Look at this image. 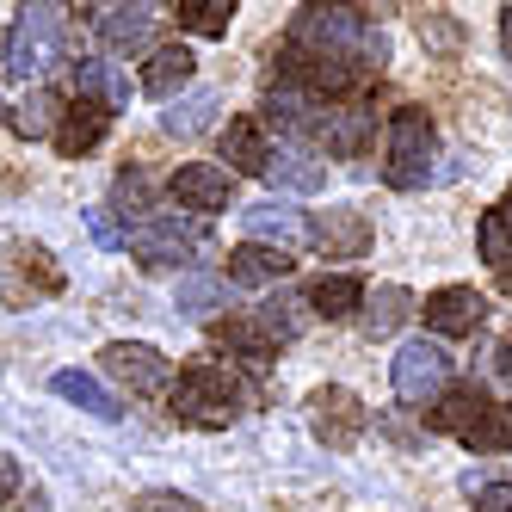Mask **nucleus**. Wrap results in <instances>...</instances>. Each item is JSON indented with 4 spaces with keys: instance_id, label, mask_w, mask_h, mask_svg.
Returning <instances> with one entry per match:
<instances>
[{
    "instance_id": "24",
    "label": "nucleus",
    "mask_w": 512,
    "mask_h": 512,
    "mask_svg": "<svg viewBox=\"0 0 512 512\" xmlns=\"http://www.w3.org/2000/svg\"><path fill=\"white\" fill-rule=\"evenodd\" d=\"M488 401H494V395H488L482 383H451L445 395H438V401H432V426L457 438V432H463V426H469L475 414H482V408H488Z\"/></svg>"
},
{
    "instance_id": "7",
    "label": "nucleus",
    "mask_w": 512,
    "mask_h": 512,
    "mask_svg": "<svg viewBox=\"0 0 512 512\" xmlns=\"http://www.w3.org/2000/svg\"><path fill=\"white\" fill-rule=\"evenodd\" d=\"M105 371H112L130 395H167L173 389V358L161 346H142V340H112L99 352Z\"/></svg>"
},
{
    "instance_id": "25",
    "label": "nucleus",
    "mask_w": 512,
    "mask_h": 512,
    "mask_svg": "<svg viewBox=\"0 0 512 512\" xmlns=\"http://www.w3.org/2000/svg\"><path fill=\"white\" fill-rule=\"evenodd\" d=\"M309 309H315V315H327V321H346V315H358V309H364V284H358L352 272L315 278V290H309Z\"/></svg>"
},
{
    "instance_id": "21",
    "label": "nucleus",
    "mask_w": 512,
    "mask_h": 512,
    "mask_svg": "<svg viewBox=\"0 0 512 512\" xmlns=\"http://www.w3.org/2000/svg\"><path fill=\"white\" fill-rule=\"evenodd\" d=\"M50 389L68 401V408H81V414H93V420H118V414H124V408H118V395L105 389L99 377H87V371H56Z\"/></svg>"
},
{
    "instance_id": "22",
    "label": "nucleus",
    "mask_w": 512,
    "mask_h": 512,
    "mask_svg": "<svg viewBox=\"0 0 512 512\" xmlns=\"http://www.w3.org/2000/svg\"><path fill=\"white\" fill-rule=\"evenodd\" d=\"M290 253H278V247H260V241H241L235 253H229V278L235 284H278V278H290Z\"/></svg>"
},
{
    "instance_id": "16",
    "label": "nucleus",
    "mask_w": 512,
    "mask_h": 512,
    "mask_svg": "<svg viewBox=\"0 0 512 512\" xmlns=\"http://www.w3.org/2000/svg\"><path fill=\"white\" fill-rule=\"evenodd\" d=\"M241 223H247V235L260 241V247H278V253L297 247V241H309V223H303L290 204H278V198H272V204H247Z\"/></svg>"
},
{
    "instance_id": "3",
    "label": "nucleus",
    "mask_w": 512,
    "mask_h": 512,
    "mask_svg": "<svg viewBox=\"0 0 512 512\" xmlns=\"http://www.w3.org/2000/svg\"><path fill=\"white\" fill-rule=\"evenodd\" d=\"M432 155H438V130L420 105H395L389 112V155H383V179L395 192H420L432 179Z\"/></svg>"
},
{
    "instance_id": "13",
    "label": "nucleus",
    "mask_w": 512,
    "mask_h": 512,
    "mask_svg": "<svg viewBox=\"0 0 512 512\" xmlns=\"http://www.w3.org/2000/svg\"><path fill=\"white\" fill-rule=\"evenodd\" d=\"M93 31L112 50H142L155 31V7H142V0H118V7H93Z\"/></svg>"
},
{
    "instance_id": "32",
    "label": "nucleus",
    "mask_w": 512,
    "mask_h": 512,
    "mask_svg": "<svg viewBox=\"0 0 512 512\" xmlns=\"http://www.w3.org/2000/svg\"><path fill=\"white\" fill-rule=\"evenodd\" d=\"M216 340H223V346H235L247 364H272V358H278V352L266 346V334H260L253 321H223V327H216Z\"/></svg>"
},
{
    "instance_id": "31",
    "label": "nucleus",
    "mask_w": 512,
    "mask_h": 512,
    "mask_svg": "<svg viewBox=\"0 0 512 512\" xmlns=\"http://www.w3.org/2000/svg\"><path fill=\"white\" fill-rule=\"evenodd\" d=\"M179 25L198 31V38H229L235 0H179Z\"/></svg>"
},
{
    "instance_id": "23",
    "label": "nucleus",
    "mask_w": 512,
    "mask_h": 512,
    "mask_svg": "<svg viewBox=\"0 0 512 512\" xmlns=\"http://www.w3.org/2000/svg\"><path fill=\"white\" fill-rule=\"evenodd\" d=\"M408 315H414V297H408V290H401V284H383L377 297H371V290H364L358 327H364V334H371V340H389V334H395V327L408 321Z\"/></svg>"
},
{
    "instance_id": "10",
    "label": "nucleus",
    "mask_w": 512,
    "mask_h": 512,
    "mask_svg": "<svg viewBox=\"0 0 512 512\" xmlns=\"http://www.w3.org/2000/svg\"><path fill=\"white\" fill-rule=\"evenodd\" d=\"M309 136L321 142L327 155H364L371 149V112H358V105H315L309 118Z\"/></svg>"
},
{
    "instance_id": "4",
    "label": "nucleus",
    "mask_w": 512,
    "mask_h": 512,
    "mask_svg": "<svg viewBox=\"0 0 512 512\" xmlns=\"http://www.w3.org/2000/svg\"><path fill=\"white\" fill-rule=\"evenodd\" d=\"M62 50V7H19L13 31H7V75L38 81Z\"/></svg>"
},
{
    "instance_id": "38",
    "label": "nucleus",
    "mask_w": 512,
    "mask_h": 512,
    "mask_svg": "<svg viewBox=\"0 0 512 512\" xmlns=\"http://www.w3.org/2000/svg\"><path fill=\"white\" fill-rule=\"evenodd\" d=\"M500 377H506V383H512V340H506V346H500Z\"/></svg>"
},
{
    "instance_id": "15",
    "label": "nucleus",
    "mask_w": 512,
    "mask_h": 512,
    "mask_svg": "<svg viewBox=\"0 0 512 512\" xmlns=\"http://www.w3.org/2000/svg\"><path fill=\"white\" fill-rule=\"evenodd\" d=\"M192 75H198V56H192L186 44H161V50L149 56V68H142V93L173 105L179 93L192 87Z\"/></svg>"
},
{
    "instance_id": "34",
    "label": "nucleus",
    "mask_w": 512,
    "mask_h": 512,
    "mask_svg": "<svg viewBox=\"0 0 512 512\" xmlns=\"http://www.w3.org/2000/svg\"><path fill=\"white\" fill-rule=\"evenodd\" d=\"M475 512H512V482H488L475 494Z\"/></svg>"
},
{
    "instance_id": "26",
    "label": "nucleus",
    "mask_w": 512,
    "mask_h": 512,
    "mask_svg": "<svg viewBox=\"0 0 512 512\" xmlns=\"http://www.w3.org/2000/svg\"><path fill=\"white\" fill-rule=\"evenodd\" d=\"M173 303H179V315L210 321L216 309H229V284L210 278V272H186V278H179V290H173Z\"/></svg>"
},
{
    "instance_id": "28",
    "label": "nucleus",
    "mask_w": 512,
    "mask_h": 512,
    "mask_svg": "<svg viewBox=\"0 0 512 512\" xmlns=\"http://www.w3.org/2000/svg\"><path fill=\"white\" fill-rule=\"evenodd\" d=\"M457 438H463L469 451H512V408H500V401H488V408L475 414V420H469V426H463Z\"/></svg>"
},
{
    "instance_id": "9",
    "label": "nucleus",
    "mask_w": 512,
    "mask_h": 512,
    "mask_svg": "<svg viewBox=\"0 0 512 512\" xmlns=\"http://www.w3.org/2000/svg\"><path fill=\"white\" fill-rule=\"evenodd\" d=\"M482 321H488V297L475 284H445V290H432V297H426V327H432V334H445V340L475 334Z\"/></svg>"
},
{
    "instance_id": "6",
    "label": "nucleus",
    "mask_w": 512,
    "mask_h": 512,
    "mask_svg": "<svg viewBox=\"0 0 512 512\" xmlns=\"http://www.w3.org/2000/svg\"><path fill=\"white\" fill-rule=\"evenodd\" d=\"M364 426H371V414H364V401L352 389L327 383V389L309 395V432L321 438L327 451H352L358 438H364Z\"/></svg>"
},
{
    "instance_id": "37",
    "label": "nucleus",
    "mask_w": 512,
    "mask_h": 512,
    "mask_svg": "<svg viewBox=\"0 0 512 512\" xmlns=\"http://www.w3.org/2000/svg\"><path fill=\"white\" fill-rule=\"evenodd\" d=\"M500 50H506V62H512V7L500 13Z\"/></svg>"
},
{
    "instance_id": "1",
    "label": "nucleus",
    "mask_w": 512,
    "mask_h": 512,
    "mask_svg": "<svg viewBox=\"0 0 512 512\" xmlns=\"http://www.w3.org/2000/svg\"><path fill=\"white\" fill-rule=\"evenodd\" d=\"M389 44L383 31L371 25L364 7H303L290 19V38H284V81H297L303 93H358L371 75H383Z\"/></svg>"
},
{
    "instance_id": "14",
    "label": "nucleus",
    "mask_w": 512,
    "mask_h": 512,
    "mask_svg": "<svg viewBox=\"0 0 512 512\" xmlns=\"http://www.w3.org/2000/svg\"><path fill=\"white\" fill-rule=\"evenodd\" d=\"M315 247H327V260H358L364 247H371V223H364V210H321V223L309 229Z\"/></svg>"
},
{
    "instance_id": "39",
    "label": "nucleus",
    "mask_w": 512,
    "mask_h": 512,
    "mask_svg": "<svg viewBox=\"0 0 512 512\" xmlns=\"http://www.w3.org/2000/svg\"><path fill=\"white\" fill-rule=\"evenodd\" d=\"M506 204H512V192H506Z\"/></svg>"
},
{
    "instance_id": "27",
    "label": "nucleus",
    "mask_w": 512,
    "mask_h": 512,
    "mask_svg": "<svg viewBox=\"0 0 512 512\" xmlns=\"http://www.w3.org/2000/svg\"><path fill=\"white\" fill-rule=\"evenodd\" d=\"M297 309H303L297 297H266L260 309H253V327L266 334V346H272V352H278V346H290V340L303 334V315H297Z\"/></svg>"
},
{
    "instance_id": "36",
    "label": "nucleus",
    "mask_w": 512,
    "mask_h": 512,
    "mask_svg": "<svg viewBox=\"0 0 512 512\" xmlns=\"http://www.w3.org/2000/svg\"><path fill=\"white\" fill-rule=\"evenodd\" d=\"M7 500H19V463L0 457V506H7Z\"/></svg>"
},
{
    "instance_id": "12",
    "label": "nucleus",
    "mask_w": 512,
    "mask_h": 512,
    "mask_svg": "<svg viewBox=\"0 0 512 512\" xmlns=\"http://www.w3.org/2000/svg\"><path fill=\"white\" fill-rule=\"evenodd\" d=\"M266 179L284 192H321L327 186V161L309 149V142H278L272 161H266Z\"/></svg>"
},
{
    "instance_id": "33",
    "label": "nucleus",
    "mask_w": 512,
    "mask_h": 512,
    "mask_svg": "<svg viewBox=\"0 0 512 512\" xmlns=\"http://www.w3.org/2000/svg\"><path fill=\"white\" fill-rule=\"evenodd\" d=\"M87 229H93L99 247H124V229L112 223V210H87Z\"/></svg>"
},
{
    "instance_id": "5",
    "label": "nucleus",
    "mask_w": 512,
    "mask_h": 512,
    "mask_svg": "<svg viewBox=\"0 0 512 512\" xmlns=\"http://www.w3.org/2000/svg\"><path fill=\"white\" fill-rule=\"evenodd\" d=\"M389 377H395V395L408 401V408H432V401L451 389V352L438 340H408L395 352Z\"/></svg>"
},
{
    "instance_id": "11",
    "label": "nucleus",
    "mask_w": 512,
    "mask_h": 512,
    "mask_svg": "<svg viewBox=\"0 0 512 512\" xmlns=\"http://www.w3.org/2000/svg\"><path fill=\"white\" fill-rule=\"evenodd\" d=\"M173 198H179V210H229V198H235V179H229V167H216V161H186L173 179Z\"/></svg>"
},
{
    "instance_id": "8",
    "label": "nucleus",
    "mask_w": 512,
    "mask_h": 512,
    "mask_svg": "<svg viewBox=\"0 0 512 512\" xmlns=\"http://www.w3.org/2000/svg\"><path fill=\"white\" fill-rule=\"evenodd\" d=\"M124 247L136 253L142 266H179V260L198 247V229L179 223V216H142V223L124 235Z\"/></svg>"
},
{
    "instance_id": "29",
    "label": "nucleus",
    "mask_w": 512,
    "mask_h": 512,
    "mask_svg": "<svg viewBox=\"0 0 512 512\" xmlns=\"http://www.w3.org/2000/svg\"><path fill=\"white\" fill-rule=\"evenodd\" d=\"M216 105H223V93L198 87V93H186V99H173V112H161V130H167V136H198V130L216 118Z\"/></svg>"
},
{
    "instance_id": "20",
    "label": "nucleus",
    "mask_w": 512,
    "mask_h": 512,
    "mask_svg": "<svg viewBox=\"0 0 512 512\" xmlns=\"http://www.w3.org/2000/svg\"><path fill=\"white\" fill-rule=\"evenodd\" d=\"M62 93H50V87H31L13 112H7V124H13V136H25V142H44V136H56V124H62Z\"/></svg>"
},
{
    "instance_id": "30",
    "label": "nucleus",
    "mask_w": 512,
    "mask_h": 512,
    "mask_svg": "<svg viewBox=\"0 0 512 512\" xmlns=\"http://www.w3.org/2000/svg\"><path fill=\"white\" fill-rule=\"evenodd\" d=\"M475 241H482V260L494 272H512V204H494L482 216V229H475Z\"/></svg>"
},
{
    "instance_id": "35",
    "label": "nucleus",
    "mask_w": 512,
    "mask_h": 512,
    "mask_svg": "<svg viewBox=\"0 0 512 512\" xmlns=\"http://www.w3.org/2000/svg\"><path fill=\"white\" fill-rule=\"evenodd\" d=\"M136 512H192V500L186 494H142Z\"/></svg>"
},
{
    "instance_id": "2",
    "label": "nucleus",
    "mask_w": 512,
    "mask_h": 512,
    "mask_svg": "<svg viewBox=\"0 0 512 512\" xmlns=\"http://www.w3.org/2000/svg\"><path fill=\"white\" fill-rule=\"evenodd\" d=\"M167 395H173V414L186 426H229V420H241V383L223 371V364H210V358L186 364Z\"/></svg>"
},
{
    "instance_id": "18",
    "label": "nucleus",
    "mask_w": 512,
    "mask_h": 512,
    "mask_svg": "<svg viewBox=\"0 0 512 512\" xmlns=\"http://www.w3.org/2000/svg\"><path fill=\"white\" fill-rule=\"evenodd\" d=\"M105 130H112V112H99V105H75V112H62V124H56V149L68 155V161H81V155H93L99 142H105Z\"/></svg>"
},
{
    "instance_id": "19",
    "label": "nucleus",
    "mask_w": 512,
    "mask_h": 512,
    "mask_svg": "<svg viewBox=\"0 0 512 512\" xmlns=\"http://www.w3.org/2000/svg\"><path fill=\"white\" fill-rule=\"evenodd\" d=\"M75 87H81V99L99 105V112H124V105H130V81L118 75V62L81 56V62H75Z\"/></svg>"
},
{
    "instance_id": "17",
    "label": "nucleus",
    "mask_w": 512,
    "mask_h": 512,
    "mask_svg": "<svg viewBox=\"0 0 512 512\" xmlns=\"http://www.w3.org/2000/svg\"><path fill=\"white\" fill-rule=\"evenodd\" d=\"M223 161H229V179L235 173H266V161H272L266 124L260 118H229V130H223Z\"/></svg>"
}]
</instances>
